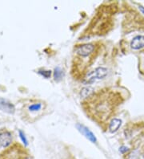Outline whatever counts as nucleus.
<instances>
[{
  "instance_id": "f257e3e1",
  "label": "nucleus",
  "mask_w": 144,
  "mask_h": 159,
  "mask_svg": "<svg viewBox=\"0 0 144 159\" xmlns=\"http://www.w3.org/2000/svg\"><path fill=\"white\" fill-rule=\"evenodd\" d=\"M0 159H33L24 147L19 144L8 146L6 150L0 153Z\"/></svg>"
},
{
  "instance_id": "f03ea898",
  "label": "nucleus",
  "mask_w": 144,
  "mask_h": 159,
  "mask_svg": "<svg viewBox=\"0 0 144 159\" xmlns=\"http://www.w3.org/2000/svg\"><path fill=\"white\" fill-rule=\"evenodd\" d=\"M108 70L106 68L99 67V68H95L94 70L90 72L86 75L84 77L85 84H91L93 82L98 80H102L107 75Z\"/></svg>"
},
{
  "instance_id": "7ed1b4c3",
  "label": "nucleus",
  "mask_w": 144,
  "mask_h": 159,
  "mask_svg": "<svg viewBox=\"0 0 144 159\" xmlns=\"http://www.w3.org/2000/svg\"><path fill=\"white\" fill-rule=\"evenodd\" d=\"M76 128L77 129L79 130V132L82 135H83L86 139H88L90 142H92V143H96L97 142V138H96L95 135L86 126L83 125L82 124H77Z\"/></svg>"
},
{
  "instance_id": "20e7f679",
  "label": "nucleus",
  "mask_w": 144,
  "mask_h": 159,
  "mask_svg": "<svg viewBox=\"0 0 144 159\" xmlns=\"http://www.w3.org/2000/svg\"><path fill=\"white\" fill-rule=\"evenodd\" d=\"M94 45L91 43H86L76 48V53L82 57H86L94 52Z\"/></svg>"
},
{
  "instance_id": "39448f33",
  "label": "nucleus",
  "mask_w": 144,
  "mask_h": 159,
  "mask_svg": "<svg viewBox=\"0 0 144 159\" xmlns=\"http://www.w3.org/2000/svg\"><path fill=\"white\" fill-rule=\"evenodd\" d=\"M11 134H10L9 132L5 131V132H2L0 134V145L2 147L7 148L11 144Z\"/></svg>"
},
{
  "instance_id": "423d86ee",
  "label": "nucleus",
  "mask_w": 144,
  "mask_h": 159,
  "mask_svg": "<svg viewBox=\"0 0 144 159\" xmlns=\"http://www.w3.org/2000/svg\"><path fill=\"white\" fill-rule=\"evenodd\" d=\"M131 48L134 50H139L144 48V36L143 35H137L132 39L131 43Z\"/></svg>"
},
{
  "instance_id": "0eeeda50",
  "label": "nucleus",
  "mask_w": 144,
  "mask_h": 159,
  "mask_svg": "<svg viewBox=\"0 0 144 159\" xmlns=\"http://www.w3.org/2000/svg\"><path fill=\"white\" fill-rule=\"evenodd\" d=\"M0 109L8 113H14L15 107L11 103L4 99H0Z\"/></svg>"
},
{
  "instance_id": "6e6552de",
  "label": "nucleus",
  "mask_w": 144,
  "mask_h": 159,
  "mask_svg": "<svg viewBox=\"0 0 144 159\" xmlns=\"http://www.w3.org/2000/svg\"><path fill=\"white\" fill-rule=\"evenodd\" d=\"M122 125V120L118 118H114L112 119L111 121L109 124V131L111 134L116 133L119 130V127Z\"/></svg>"
},
{
  "instance_id": "1a4fd4ad",
  "label": "nucleus",
  "mask_w": 144,
  "mask_h": 159,
  "mask_svg": "<svg viewBox=\"0 0 144 159\" xmlns=\"http://www.w3.org/2000/svg\"><path fill=\"white\" fill-rule=\"evenodd\" d=\"M94 93V89L92 87L87 86V87H85L83 89H82V90L80 92V97L82 98H83V99H85V98H87V97H90V96H92Z\"/></svg>"
},
{
  "instance_id": "9d476101",
  "label": "nucleus",
  "mask_w": 144,
  "mask_h": 159,
  "mask_svg": "<svg viewBox=\"0 0 144 159\" xmlns=\"http://www.w3.org/2000/svg\"><path fill=\"white\" fill-rule=\"evenodd\" d=\"M63 70H62L59 67H57V68H55L54 77L55 81H59L60 80L63 78Z\"/></svg>"
},
{
  "instance_id": "9b49d317",
  "label": "nucleus",
  "mask_w": 144,
  "mask_h": 159,
  "mask_svg": "<svg viewBox=\"0 0 144 159\" xmlns=\"http://www.w3.org/2000/svg\"><path fill=\"white\" fill-rule=\"evenodd\" d=\"M41 108H42V105L40 103H38V104H33L31 106H29V110L31 111V112H37V111L40 110Z\"/></svg>"
},
{
  "instance_id": "f8f14e48",
  "label": "nucleus",
  "mask_w": 144,
  "mask_h": 159,
  "mask_svg": "<svg viewBox=\"0 0 144 159\" xmlns=\"http://www.w3.org/2000/svg\"><path fill=\"white\" fill-rule=\"evenodd\" d=\"M39 73H40L43 77L50 78V75H51V71H50V70H48V71H40Z\"/></svg>"
},
{
  "instance_id": "ddd939ff",
  "label": "nucleus",
  "mask_w": 144,
  "mask_h": 159,
  "mask_svg": "<svg viewBox=\"0 0 144 159\" xmlns=\"http://www.w3.org/2000/svg\"><path fill=\"white\" fill-rule=\"evenodd\" d=\"M19 135H20V138H21V139H22V141H23V143H25V145H26V146H27V139H26L25 135H24V134H23V133L22 132V131H19Z\"/></svg>"
},
{
  "instance_id": "4468645a",
  "label": "nucleus",
  "mask_w": 144,
  "mask_h": 159,
  "mask_svg": "<svg viewBox=\"0 0 144 159\" xmlns=\"http://www.w3.org/2000/svg\"><path fill=\"white\" fill-rule=\"evenodd\" d=\"M128 150H129V149L127 147V146H121V147L119 148V151L121 152L122 153H126V152H127Z\"/></svg>"
},
{
  "instance_id": "2eb2a0df",
  "label": "nucleus",
  "mask_w": 144,
  "mask_h": 159,
  "mask_svg": "<svg viewBox=\"0 0 144 159\" xmlns=\"http://www.w3.org/2000/svg\"><path fill=\"white\" fill-rule=\"evenodd\" d=\"M138 7H139V10L141 11L142 12V14H144V7L142 6H139Z\"/></svg>"
}]
</instances>
